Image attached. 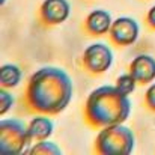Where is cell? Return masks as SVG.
Segmentation results:
<instances>
[{"label":"cell","mask_w":155,"mask_h":155,"mask_svg":"<svg viewBox=\"0 0 155 155\" xmlns=\"http://www.w3.org/2000/svg\"><path fill=\"white\" fill-rule=\"evenodd\" d=\"M72 94V80L62 68L42 66L29 78L27 103L36 111L57 114L69 105Z\"/></svg>","instance_id":"6da1fadb"},{"label":"cell","mask_w":155,"mask_h":155,"mask_svg":"<svg viewBox=\"0 0 155 155\" xmlns=\"http://www.w3.org/2000/svg\"><path fill=\"white\" fill-rule=\"evenodd\" d=\"M84 111L95 127L124 124L131 113V101L116 86H100L89 94Z\"/></svg>","instance_id":"7a4b0ae2"},{"label":"cell","mask_w":155,"mask_h":155,"mask_svg":"<svg viewBox=\"0 0 155 155\" xmlns=\"http://www.w3.org/2000/svg\"><path fill=\"white\" fill-rule=\"evenodd\" d=\"M136 137L124 124L103 127L95 140L97 152L101 155H128L133 152Z\"/></svg>","instance_id":"3957f363"},{"label":"cell","mask_w":155,"mask_h":155,"mask_svg":"<svg viewBox=\"0 0 155 155\" xmlns=\"http://www.w3.org/2000/svg\"><path fill=\"white\" fill-rule=\"evenodd\" d=\"M32 137L29 125L20 119L0 120V152L3 155H20L26 152Z\"/></svg>","instance_id":"277c9868"},{"label":"cell","mask_w":155,"mask_h":155,"mask_svg":"<svg viewBox=\"0 0 155 155\" xmlns=\"http://www.w3.org/2000/svg\"><path fill=\"white\" fill-rule=\"evenodd\" d=\"M83 65L92 74H103L113 65V51L103 42H95L86 47L83 53Z\"/></svg>","instance_id":"5b68a950"},{"label":"cell","mask_w":155,"mask_h":155,"mask_svg":"<svg viewBox=\"0 0 155 155\" xmlns=\"http://www.w3.org/2000/svg\"><path fill=\"white\" fill-rule=\"evenodd\" d=\"M108 33H110V38L114 44H117L120 47H127V45H131L137 41L139 33H140V27L134 18L119 17V18L113 20V24H111V29Z\"/></svg>","instance_id":"8992f818"},{"label":"cell","mask_w":155,"mask_h":155,"mask_svg":"<svg viewBox=\"0 0 155 155\" xmlns=\"http://www.w3.org/2000/svg\"><path fill=\"white\" fill-rule=\"evenodd\" d=\"M39 14L45 24H60L68 20L71 14V5L68 0H44Z\"/></svg>","instance_id":"52a82bcc"},{"label":"cell","mask_w":155,"mask_h":155,"mask_svg":"<svg viewBox=\"0 0 155 155\" xmlns=\"http://www.w3.org/2000/svg\"><path fill=\"white\" fill-rule=\"evenodd\" d=\"M130 74L137 83H151L155 80V59L149 54H139L130 65Z\"/></svg>","instance_id":"ba28073f"},{"label":"cell","mask_w":155,"mask_h":155,"mask_svg":"<svg viewBox=\"0 0 155 155\" xmlns=\"http://www.w3.org/2000/svg\"><path fill=\"white\" fill-rule=\"evenodd\" d=\"M111 24V15L104 9H95L86 17V29L92 35H105L107 32H110Z\"/></svg>","instance_id":"9c48e42d"},{"label":"cell","mask_w":155,"mask_h":155,"mask_svg":"<svg viewBox=\"0 0 155 155\" xmlns=\"http://www.w3.org/2000/svg\"><path fill=\"white\" fill-rule=\"evenodd\" d=\"M54 131V124L48 116H35L29 124V133L32 140H47Z\"/></svg>","instance_id":"30bf717a"},{"label":"cell","mask_w":155,"mask_h":155,"mask_svg":"<svg viewBox=\"0 0 155 155\" xmlns=\"http://www.w3.org/2000/svg\"><path fill=\"white\" fill-rule=\"evenodd\" d=\"M21 77H23L21 69L14 63H5L0 68V83L6 89L17 87L21 81Z\"/></svg>","instance_id":"8fae6325"},{"label":"cell","mask_w":155,"mask_h":155,"mask_svg":"<svg viewBox=\"0 0 155 155\" xmlns=\"http://www.w3.org/2000/svg\"><path fill=\"white\" fill-rule=\"evenodd\" d=\"M27 152L32 154V155H39V154H42V155H60L62 154L60 148H59L56 143L47 142V140H39V142H36V145H33Z\"/></svg>","instance_id":"7c38bea8"},{"label":"cell","mask_w":155,"mask_h":155,"mask_svg":"<svg viewBox=\"0 0 155 155\" xmlns=\"http://www.w3.org/2000/svg\"><path fill=\"white\" fill-rule=\"evenodd\" d=\"M136 84H137V80L131 74H122L116 80V87L120 92L127 94V95H130V94H133L136 91Z\"/></svg>","instance_id":"4fadbf2b"},{"label":"cell","mask_w":155,"mask_h":155,"mask_svg":"<svg viewBox=\"0 0 155 155\" xmlns=\"http://www.w3.org/2000/svg\"><path fill=\"white\" fill-rule=\"evenodd\" d=\"M14 103H15L14 97H12L9 92H6V87H3V89L0 91V114H2V116L6 114V113L11 110V107L14 105Z\"/></svg>","instance_id":"5bb4252c"},{"label":"cell","mask_w":155,"mask_h":155,"mask_svg":"<svg viewBox=\"0 0 155 155\" xmlns=\"http://www.w3.org/2000/svg\"><path fill=\"white\" fill-rule=\"evenodd\" d=\"M145 100H146V105L155 111V83H152L148 87V91L145 94Z\"/></svg>","instance_id":"9a60e30c"},{"label":"cell","mask_w":155,"mask_h":155,"mask_svg":"<svg viewBox=\"0 0 155 155\" xmlns=\"http://www.w3.org/2000/svg\"><path fill=\"white\" fill-rule=\"evenodd\" d=\"M146 21H148V24L155 29V5L148 11V15H146Z\"/></svg>","instance_id":"2e32d148"},{"label":"cell","mask_w":155,"mask_h":155,"mask_svg":"<svg viewBox=\"0 0 155 155\" xmlns=\"http://www.w3.org/2000/svg\"><path fill=\"white\" fill-rule=\"evenodd\" d=\"M3 3H5V0H2V5H3Z\"/></svg>","instance_id":"e0dca14e"}]
</instances>
